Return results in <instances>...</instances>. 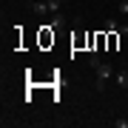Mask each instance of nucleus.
Here are the masks:
<instances>
[{"label": "nucleus", "mask_w": 128, "mask_h": 128, "mask_svg": "<svg viewBox=\"0 0 128 128\" xmlns=\"http://www.w3.org/2000/svg\"><path fill=\"white\" fill-rule=\"evenodd\" d=\"M32 12L34 14H48L51 6H48V0H37V3H32Z\"/></svg>", "instance_id": "nucleus-2"}, {"label": "nucleus", "mask_w": 128, "mask_h": 128, "mask_svg": "<svg viewBox=\"0 0 128 128\" xmlns=\"http://www.w3.org/2000/svg\"><path fill=\"white\" fill-rule=\"evenodd\" d=\"M114 80H117V86H120V88H128V71H120V74H114Z\"/></svg>", "instance_id": "nucleus-5"}, {"label": "nucleus", "mask_w": 128, "mask_h": 128, "mask_svg": "<svg viewBox=\"0 0 128 128\" xmlns=\"http://www.w3.org/2000/svg\"><path fill=\"white\" fill-rule=\"evenodd\" d=\"M102 32H108V34H111V32H120V23H117L114 17H108V20H105V26H102Z\"/></svg>", "instance_id": "nucleus-4"}, {"label": "nucleus", "mask_w": 128, "mask_h": 128, "mask_svg": "<svg viewBox=\"0 0 128 128\" xmlns=\"http://www.w3.org/2000/svg\"><path fill=\"white\" fill-rule=\"evenodd\" d=\"M120 12H122V14H128V0H122V3H120Z\"/></svg>", "instance_id": "nucleus-7"}, {"label": "nucleus", "mask_w": 128, "mask_h": 128, "mask_svg": "<svg viewBox=\"0 0 128 128\" xmlns=\"http://www.w3.org/2000/svg\"><path fill=\"white\" fill-rule=\"evenodd\" d=\"M100 63H102V60H100V51H97V54L91 51V54H88V66H91V68H97Z\"/></svg>", "instance_id": "nucleus-6"}, {"label": "nucleus", "mask_w": 128, "mask_h": 128, "mask_svg": "<svg viewBox=\"0 0 128 128\" xmlns=\"http://www.w3.org/2000/svg\"><path fill=\"white\" fill-rule=\"evenodd\" d=\"M120 37H128V23H125V26H120Z\"/></svg>", "instance_id": "nucleus-8"}, {"label": "nucleus", "mask_w": 128, "mask_h": 128, "mask_svg": "<svg viewBox=\"0 0 128 128\" xmlns=\"http://www.w3.org/2000/svg\"><path fill=\"white\" fill-rule=\"evenodd\" d=\"M63 26H66V17H63L60 12H54V14H51V23H48V28H63Z\"/></svg>", "instance_id": "nucleus-3"}, {"label": "nucleus", "mask_w": 128, "mask_h": 128, "mask_svg": "<svg viewBox=\"0 0 128 128\" xmlns=\"http://www.w3.org/2000/svg\"><path fill=\"white\" fill-rule=\"evenodd\" d=\"M63 3H71V0H63Z\"/></svg>", "instance_id": "nucleus-9"}, {"label": "nucleus", "mask_w": 128, "mask_h": 128, "mask_svg": "<svg viewBox=\"0 0 128 128\" xmlns=\"http://www.w3.org/2000/svg\"><path fill=\"white\" fill-rule=\"evenodd\" d=\"M94 71H97V91H102V88H105V82L114 77V68H111V63H100Z\"/></svg>", "instance_id": "nucleus-1"}]
</instances>
